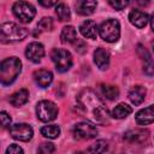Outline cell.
Here are the masks:
<instances>
[{
	"mask_svg": "<svg viewBox=\"0 0 154 154\" xmlns=\"http://www.w3.org/2000/svg\"><path fill=\"white\" fill-rule=\"evenodd\" d=\"M54 153H55V147L51 142H43L37 148V154H54Z\"/></svg>",
	"mask_w": 154,
	"mask_h": 154,
	"instance_id": "27",
	"label": "cell"
},
{
	"mask_svg": "<svg viewBox=\"0 0 154 154\" xmlns=\"http://www.w3.org/2000/svg\"><path fill=\"white\" fill-rule=\"evenodd\" d=\"M72 134L76 140H90V138L96 137L97 129H96V126H94L90 123L82 122V123H78L75 125Z\"/></svg>",
	"mask_w": 154,
	"mask_h": 154,
	"instance_id": "8",
	"label": "cell"
},
{
	"mask_svg": "<svg viewBox=\"0 0 154 154\" xmlns=\"http://www.w3.org/2000/svg\"><path fill=\"white\" fill-rule=\"evenodd\" d=\"M108 143L105 140H99L85 149V154H102L107 150Z\"/></svg>",
	"mask_w": 154,
	"mask_h": 154,
	"instance_id": "22",
	"label": "cell"
},
{
	"mask_svg": "<svg viewBox=\"0 0 154 154\" xmlns=\"http://www.w3.org/2000/svg\"><path fill=\"white\" fill-rule=\"evenodd\" d=\"M146 94H147V90H146L144 87H142V85H136V87H134V88L129 91V99H130V101H131L135 106H138V105H141V103L144 101Z\"/></svg>",
	"mask_w": 154,
	"mask_h": 154,
	"instance_id": "17",
	"label": "cell"
},
{
	"mask_svg": "<svg viewBox=\"0 0 154 154\" xmlns=\"http://www.w3.org/2000/svg\"><path fill=\"white\" fill-rule=\"evenodd\" d=\"M94 63L100 70H106L109 66V53L105 48H96L94 52Z\"/></svg>",
	"mask_w": 154,
	"mask_h": 154,
	"instance_id": "14",
	"label": "cell"
},
{
	"mask_svg": "<svg viewBox=\"0 0 154 154\" xmlns=\"http://www.w3.org/2000/svg\"><path fill=\"white\" fill-rule=\"evenodd\" d=\"M29 99V91L26 89H19L18 91L13 93L11 96H10V102L12 106L14 107H19V106H23Z\"/></svg>",
	"mask_w": 154,
	"mask_h": 154,
	"instance_id": "19",
	"label": "cell"
},
{
	"mask_svg": "<svg viewBox=\"0 0 154 154\" xmlns=\"http://www.w3.org/2000/svg\"><path fill=\"white\" fill-rule=\"evenodd\" d=\"M147 136H148L147 131H143V130H131V131H128L124 135V140H126L129 142H140V141L146 140Z\"/></svg>",
	"mask_w": 154,
	"mask_h": 154,
	"instance_id": "23",
	"label": "cell"
},
{
	"mask_svg": "<svg viewBox=\"0 0 154 154\" xmlns=\"http://www.w3.org/2000/svg\"><path fill=\"white\" fill-rule=\"evenodd\" d=\"M128 4V1H109V5L116 10H123Z\"/></svg>",
	"mask_w": 154,
	"mask_h": 154,
	"instance_id": "31",
	"label": "cell"
},
{
	"mask_svg": "<svg viewBox=\"0 0 154 154\" xmlns=\"http://www.w3.org/2000/svg\"><path fill=\"white\" fill-rule=\"evenodd\" d=\"M34 79L35 82L41 87V88H46L48 87L52 81H53V73L48 70H37L34 72Z\"/></svg>",
	"mask_w": 154,
	"mask_h": 154,
	"instance_id": "16",
	"label": "cell"
},
{
	"mask_svg": "<svg viewBox=\"0 0 154 154\" xmlns=\"http://www.w3.org/2000/svg\"><path fill=\"white\" fill-rule=\"evenodd\" d=\"M137 52H138V55L141 57V60L143 61V72L147 76H153L154 75V61H153L150 54L141 45L138 46Z\"/></svg>",
	"mask_w": 154,
	"mask_h": 154,
	"instance_id": "12",
	"label": "cell"
},
{
	"mask_svg": "<svg viewBox=\"0 0 154 154\" xmlns=\"http://www.w3.org/2000/svg\"><path fill=\"white\" fill-rule=\"evenodd\" d=\"M77 102L85 117H88L94 123L107 124L109 122L108 109L94 90L83 89L77 95Z\"/></svg>",
	"mask_w": 154,
	"mask_h": 154,
	"instance_id": "1",
	"label": "cell"
},
{
	"mask_svg": "<svg viewBox=\"0 0 154 154\" xmlns=\"http://www.w3.org/2000/svg\"><path fill=\"white\" fill-rule=\"evenodd\" d=\"M79 31H81V34L84 36V37H87V38H96V36H97V32H99V28H97V25H96V23L94 22V20H90V19H88V20H84L81 25H79Z\"/></svg>",
	"mask_w": 154,
	"mask_h": 154,
	"instance_id": "15",
	"label": "cell"
},
{
	"mask_svg": "<svg viewBox=\"0 0 154 154\" xmlns=\"http://www.w3.org/2000/svg\"><path fill=\"white\" fill-rule=\"evenodd\" d=\"M25 55L32 63H38L43 58V55H45L43 45L40 43V42H31V43H29L26 49H25Z\"/></svg>",
	"mask_w": 154,
	"mask_h": 154,
	"instance_id": "10",
	"label": "cell"
},
{
	"mask_svg": "<svg viewBox=\"0 0 154 154\" xmlns=\"http://www.w3.org/2000/svg\"><path fill=\"white\" fill-rule=\"evenodd\" d=\"M37 28H38L40 30H42V31L52 30V29H53V20H52V18H49V17L42 18V19L38 22Z\"/></svg>",
	"mask_w": 154,
	"mask_h": 154,
	"instance_id": "28",
	"label": "cell"
},
{
	"mask_svg": "<svg viewBox=\"0 0 154 154\" xmlns=\"http://www.w3.org/2000/svg\"><path fill=\"white\" fill-rule=\"evenodd\" d=\"M152 47H153V51H154V41L152 42Z\"/></svg>",
	"mask_w": 154,
	"mask_h": 154,
	"instance_id": "34",
	"label": "cell"
},
{
	"mask_svg": "<svg viewBox=\"0 0 154 154\" xmlns=\"http://www.w3.org/2000/svg\"><path fill=\"white\" fill-rule=\"evenodd\" d=\"M136 123L138 125H148L154 123V105L140 109L135 116Z\"/></svg>",
	"mask_w": 154,
	"mask_h": 154,
	"instance_id": "11",
	"label": "cell"
},
{
	"mask_svg": "<svg viewBox=\"0 0 154 154\" xmlns=\"http://www.w3.org/2000/svg\"><path fill=\"white\" fill-rule=\"evenodd\" d=\"M149 20H150V25H152V29L154 30V13L152 14V17H150V19H149Z\"/></svg>",
	"mask_w": 154,
	"mask_h": 154,
	"instance_id": "33",
	"label": "cell"
},
{
	"mask_svg": "<svg viewBox=\"0 0 154 154\" xmlns=\"http://www.w3.org/2000/svg\"><path fill=\"white\" fill-rule=\"evenodd\" d=\"M12 10H13L14 16H16L20 22H23V23H29V22H31L32 18H34L35 14H36L35 7H34L31 4L26 2V1H17V2H14Z\"/></svg>",
	"mask_w": 154,
	"mask_h": 154,
	"instance_id": "7",
	"label": "cell"
},
{
	"mask_svg": "<svg viewBox=\"0 0 154 154\" xmlns=\"http://www.w3.org/2000/svg\"><path fill=\"white\" fill-rule=\"evenodd\" d=\"M131 112H132V108L129 105H126V103H119V105H117L113 108L111 116L113 118H116V119H123V118H126Z\"/></svg>",
	"mask_w": 154,
	"mask_h": 154,
	"instance_id": "21",
	"label": "cell"
},
{
	"mask_svg": "<svg viewBox=\"0 0 154 154\" xmlns=\"http://www.w3.org/2000/svg\"><path fill=\"white\" fill-rule=\"evenodd\" d=\"M6 154H24V152L18 144H10V147L6 149Z\"/></svg>",
	"mask_w": 154,
	"mask_h": 154,
	"instance_id": "30",
	"label": "cell"
},
{
	"mask_svg": "<svg viewBox=\"0 0 154 154\" xmlns=\"http://www.w3.org/2000/svg\"><path fill=\"white\" fill-rule=\"evenodd\" d=\"M36 116L41 122H52L58 116V107L49 100H42L36 105Z\"/></svg>",
	"mask_w": 154,
	"mask_h": 154,
	"instance_id": "6",
	"label": "cell"
},
{
	"mask_svg": "<svg viewBox=\"0 0 154 154\" xmlns=\"http://www.w3.org/2000/svg\"><path fill=\"white\" fill-rule=\"evenodd\" d=\"M22 70V63L18 58L11 57L0 64V79L2 85L12 84Z\"/></svg>",
	"mask_w": 154,
	"mask_h": 154,
	"instance_id": "2",
	"label": "cell"
},
{
	"mask_svg": "<svg viewBox=\"0 0 154 154\" xmlns=\"http://www.w3.org/2000/svg\"><path fill=\"white\" fill-rule=\"evenodd\" d=\"M40 5L42 6H46V7H51V6H57L58 2L57 1H38Z\"/></svg>",
	"mask_w": 154,
	"mask_h": 154,
	"instance_id": "32",
	"label": "cell"
},
{
	"mask_svg": "<svg viewBox=\"0 0 154 154\" xmlns=\"http://www.w3.org/2000/svg\"><path fill=\"white\" fill-rule=\"evenodd\" d=\"M129 20L132 25H135L136 28H144L148 23V14L143 11H140V10H132L130 13H129Z\"/></svg>",
	"mask_w": 154,
	"mask_h": 154,
	"instance_id": "13",
	"label": "cell"
},
{
	"mask_svg": "<svg viewBox=\"0 0 154 154\" xmlns=\"http://www.w3.org/2000/svg\"><path fill=\"white\" fill-rule=\"evenodd\" d=\"M0 118H1V125H2V128H11L12 126L11 125V117L5 111H2L0 113Z\"/></svg>",
	"mask_w": 154,
	"mask_h": 154,
	"instance_id": "29",
	"label": "cell"
},
{
	"mask_svg": "<svg viewBox=\"0 0 154 154\" xmlns=\"http://www.w3.org/2000/svg\"><path fill=\"white\" fill-rule=\"evenodd\" d=\"M55 13H57V17L59 18V20L61 22H65V20H69L70 17H71V13H70V8L67 5L60 2L55 6Z\"/></svg>",
	"mask_w": 154,
	"mask_h": 154,
	"instance_id": "25",
	"label": "cell"
},
{
	"mask_svg": "<svg viewBox=\"0 0 154 154\" xmlns=\"http://www.w3.org/2000/svg\"><path fill=\"white\" fill-rule=\"evenodd\" d=\"M41 134L47 138H57L60 135V128L58 125H46L41 129Z\"/></svg>",
	"mask_w": 154,
	"mask_h": 154,
	"instance_id": "26",
	"label": "cell"
},
{
	"mask_svg": "<svg viewBox=\"0 0 154 154\" xmlns=\"http://www.w3.org/2000/svg\"><path fill=\"white\" fill-rule=\"evenodd\" d=\"M101 89V94L108 99V100H116L119 96V89L116 85H111V84H102L100 87Z\"/></svg>",
	"mask_w": 154,
	"mask_h": 154,
	"instance_id": "24",
	"label": "cell"
},
{
	"mask_svg": "<svg viewBox=\"0 0 154 154\" xmlns=\"http://www.w3.org/2000/svg\"><path fill=\"white\" fill-rule=\"evenodd\" d=\"M99 34L101 38L106 42H116L120 36V24L117 19L109 18L101 23L99 28Z\"/></svg>",
	"mask_w": 154,
	"mask_h": 154,
	"instance_id": "4",
	"label": "cell"
},
{
	"mask_svg": "<svg viewBox=\"0 0 154 154\" xmlns=\"http://www.w3.org/2000/svg\"><path fill=\"white\" fill-rule=\"evenodd\" d=\"M0 35H1V41L4 43H10L16 41H22L23 38H25L28 35V30L14 23H4L1 24L0 28Z\"/></svg>",
	"mask_w": 154,
	"mask_h": 154,
	"instance_id": "3",
	"label": "cell"
},
{
	"mask_svg": "<svg viewBox=\"0 0 154 154\" xmlns=\"http://www.w3.org/2000/svg\"><path fill=\"white\" fill-rule=\"evenodd\" d=\"M60 38L64 43H72L77 40V31L72 25H66L63 28Z\"/></svg>",
	"mask_w": 154,
	"mask_h": 154,
	"instance_id": "20",
	"label": "cell"
},
{
	"mask_svg": "<svg viewBox=\"0 0 154 154\" xmlns=\"http://www.w3.org/2000/svg\"><path fill=\"white\" fill-rule=\"evenodd\" d=\"M32 134H34L32 128L25 123H18L10 128V135L18 141L28 142L29 140L32 138Z\"/></svg>",
	"mask_w": 154,
	"mask_h": 154,
	"instance_id": "9",
	"label": "cell"
},
{
	"mask_svg": "<svg viewBox=\"0 0 154 154\" xmlns=\"http://www.w3.org/2000/svg\"><path fill=\"white\" fill-rule=\"evenodd\" d=\"M96 1L93 0H83V1H78L76 4V12L81 16H89L91 13H94L95 8H96Z\"/></svg>",
	"mask_w": 154,
	"mask_h": 154,
	"instance_id": "18",
	"label": "cell"
},
{
	"mask_svg": "<svg viewBox=\"0 0 154 154\" xmlns=\"http://www.w3.org/2000/svg\"><path fill=\"white\" fill-rule=\"evenodd\" d=\"M51 58L59 72H66L72 66V55L66 49L54 48L51 53Z\"/></svg>",
	"mask_w": 154,
	"mask_h": 154,
	"instance_id": "5",
	"label": "cell"
}]
</instances>
